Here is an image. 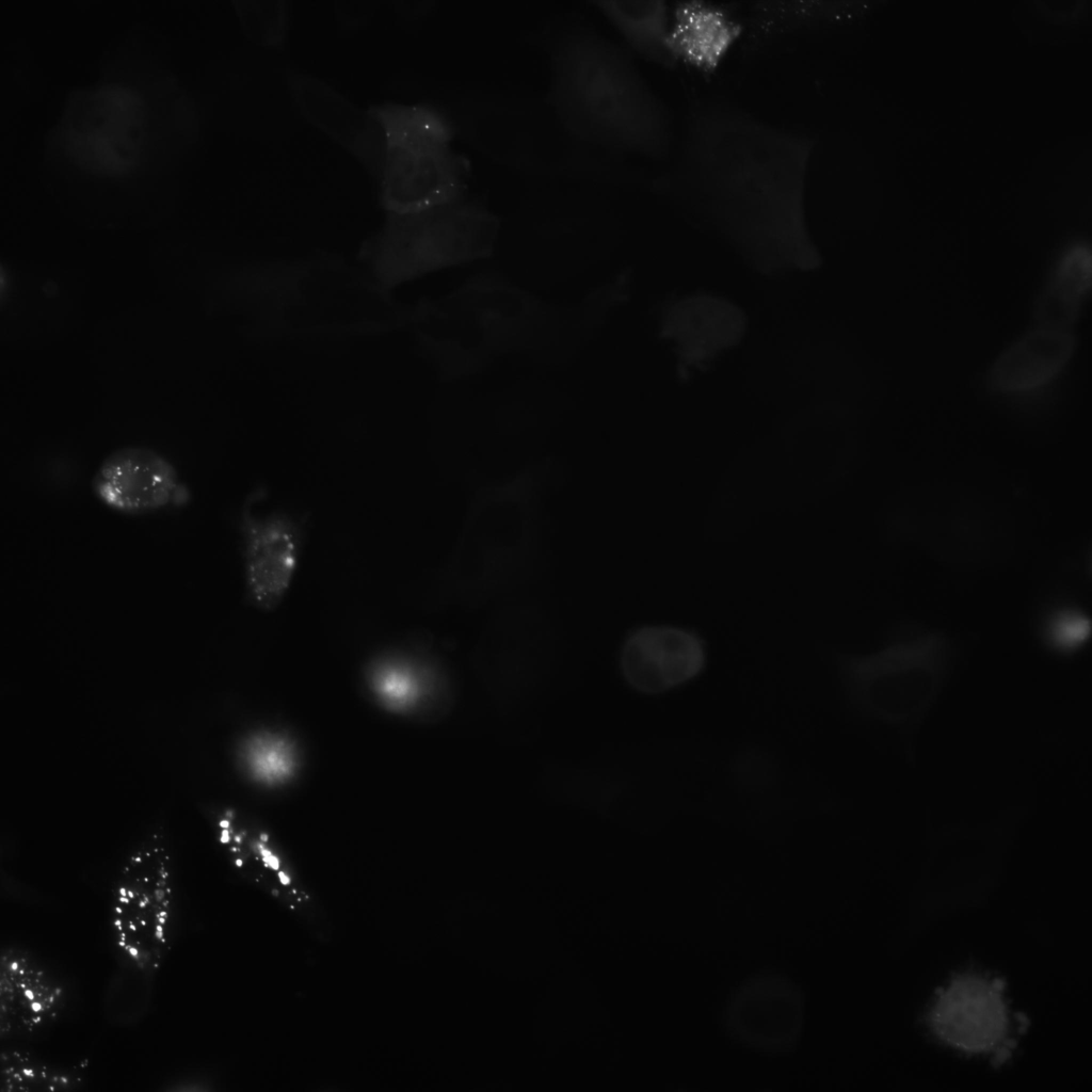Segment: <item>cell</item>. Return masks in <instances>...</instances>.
Wrapping results in <instances>:
<instances>
[{
    "label": "cell",
    "mask_w": 1092,
    "mask_h": 1092,
    "mask_svg": "<svg viewBox=\"0 0 1092 1092\" xmlns=\"http://www.w3.org/2000/svg\"><path fill=\"white\" fill-rule=\"evenodd\" d=\"M1088 633V623L1074 613L1058 615L1049 625V638L1061 648H1073L1080 644Z\"/></svg>",
    "instance_id": "603a6c76"
},
{
    "label": "cell",
    "mask_w": 1092,
    "mask_h": 1092,
    "mask_svg": "<svg viewBox=\"0 0 1092 1092\" xmlns=\"http://www.w3.org/2000/svg\"><path fill=\"white\" fill-rule=\"evenodd\" d=\"M928 1025L944 1043L968 1054L1006 1059L1013 1047L1003 982L976 973L956 976L940 991Z\"/></svg>",
    "instance_id": "52a82bcc"
},
{
    "label": "cell",
    "mask_w": 1092,
    "mask_h": 1092,
    "mask_svg": "<svg viewBox=\"0 0 1092 1092\" xmlns=\"http://www.w3.org/2000/svg\"><path fill=\"white\" fill-rule=\"evenodd\" d=\"M744 331L743 312L730 302L711 295L673 303L663 323V334L675 341L685 368L704 366L720 351L739 342Z\"/></svg>",
    "instance_id": "e0dca14e"
},
{
    "label": "cell",
    "mask_w": 1092,
    "mask_h": 1092,
    "mask_svg": "<svg viewBox=\"0 0 1092 1092\" xmlns=\"http://www.w3.org/2000/svg\"><path fill=\"white\" fill-rule=\"evenodd\" d=\"M743 34V18L721 3L680 0L672 6L669 49L677 63L703 75L718 70Z\"/></svg>",
    "instance_id": "2e32d148"
},
{
    "label": "cell",
    "mask_w": 1092,
    "mask_h": 1092,
    "mask_svg": "<svg viewBox=\"0 0 1092 1092\" xmlns=\"http://www.w3.org/2000/svg\"><path fill=\"white\" fill-rule=\"evenodd\" d=\"M840 2L828 0H768L754 2L743 18L741 39L755 51L790 33L833 23L847 16Z\"/></svg>",
    "instance_id": "d6986e66"
},
{
    "label": "cell",
    "mask_w": 1092,
    "mask_h": 1092,
    "mask_svg": "<svg viewBox=\"0 0 1092 1092\" xmlns=\"http://www.w3.org/2000/svg\"><path fill=\"white\" fill-rule=\"evenodd\" d=\"M0 1083L2 1092L75 1091L84 1086L85 1075L9 1043L1 1051Z\"/></svg>",
    "instance_id": "7402d4cb"
},
{
    "label": "cell",
    "mask_w": 1092,
    "mask_h": 1092,
    "mask_svg": "<svg viewBox=\"0 0 1092 1092\" xmlns=\"http://www.w3.org/2000/svg\"><path fill=\"white\" fill-rule=\"evenodd\" d=\"M289 87L302 115L351 152L376 178L383 155V133L372 111L360 109L311 76H290Z\"/></svg>",
    "instance_id": "9a60e30c"
},
{
    "label": "cell",
    "mask_w": 1092,
    "mask_h": 1092,
    "mask_svg": "<svg viewBox=\"0 0 1092 1092\" xmlns=\"http://www.w3.org/2000/svg\"><path fill=\"white\" fill-rule=\"evenodd\" d=\"M199 809L222 854L241 879L303 918L315 913L310 895L262 832L229 806L206 802Z\"/></svg>",
    "instance_id": "30bf717a"
},
{
    "label": "cell",
    "mask_w": 1092,
    "mask_h": 1092,
    "mask_svg": "<svg viewBox=\"0 0 1092 1092\" xmlns=\"http://www.w3.org/2000/svg\"><path fill=\"white\" fill-rule=\"evenodd\" d=\"M813 140L728 106L691 117L684 179L721 229L762 270L814 268L806 223Z\"/></svg>",
    "instance_id": "6da1fadb"
},
{
    "label": "cell",
    "mask_w": 1092,
    "mask_h": 1092,
    "mask_svg": "<svg viewBox=\"0 0 1092 1092\" xmlns=\"http://www.w3.org/2000/svg\"><path fill=\"white\" fill-rule=\"evenodd\" d=\"M146 109L133 89L110 83L77 90L65 102L55 136L80 170L117 178L138 165L145 139Z\"/></svg>",
    "instance_id": "8992f818"
},
{
    "label": "cell",
    "mask_w": 1092,
    "mask_h": 1092,
    "mask_svg": "<svg viewBox=\"0 0 1092 1092\" xmlns=\"http://www.w3.org/2000/svg\"><path fill=\"white\" fill-rule=\"evenodd\" d=\"M69 997L66 980L39 956L17 944L2 947V1042L26 1040L45 1032L64 1013Z\"/></svg>",
    "instance_id": "7c38bea8"
},
{
    "label": "cell",
    "mask_w": 1092,
    "mask_h": 1092,
    "mask_svg": "<svg viewBox=\"0 0 1092 1092\" xmlns=\"http://www.w3.org/2000/svg\"><path fill=\"white\" fill-rule=\"evenodd\" d=\"M803 1018L801 987L777 973L748 978L732 992L722 1012L724 1029L732 1039L769 1054L788 1051L797 1045Z\"/></svg>",
    "instance_id": "9c48e42d"
},
{
    "label": "cell",
    "mask_w": 1092,
    "mask_h": 1092,
    "mask_svg": "<svg viewBox=\"0 0 1092 1092\" xmlns=\"http://www.w3.org/2000/svg\"><path fill=\"white\" fill-rule=\"evenodd\" d=\"M498 222L485 208L464 198L406 214L387 213L363 255L385 288L487 252Z\"/></svg>",
    "instance_id": "5b68a950"
},
{
    "label": "cell",
    "mask_w": 1092,
    "mask_h": 1092,
    "mask_svg": "<svg viewBox=\"0 0 1092 1092\" xmlns=\"http://www.w3.org/2000/svg\"><path fill=\"white\" fill-rule=\"evenodd\" d=\"M1091 268L1088 246L1076 244L1064 253L1035 301L1037 326L1067 331L1075 323L1090 289Z\"/></svg>",
    "instance_id": "ffe728a7"
},
{
    "label": "cell",
    "mask_w": 1092,
    "mask_h": 1092,
    "mask_svg": "<svg viewBox=\"0 0 1092 1092\" xmlns=\"http://www.w3.org/2000/svg\"><path fill=\"white\" fill-rule=\"evenodd\" d=\"M556 92L567 118L591 138L651 155L668 146L662 103L631 62L595 35H575L563 44Z\"/></svg>",
    "instance_id": "7a4b0ae2"
},
{
    "label": "cell",
    "mask_w": 1092,
    "mask_h": 1092,
    "mask_svg": "<svg viewBox=\"0 0 1092 1092\" xmlns=\"http://www.w3.org/2000/svg\"><path fill=\"white\" fill-rule=\"evenodd\" d=\"M92 489L101 504L127 516L177 508L190 497L174 464L144 446H126L109 453L93 475Z\"/></svg>",
    "instance_id": "8fae6325"
},
{
    "label": "cell",
    "mask_w": 1092,
    "mask_h": 1092,
    "mask_svg": "<svg viewBox=\"0 0 1092 1092\" xmlns=\"http://www.w3.org/2000/svg\"><path fill=\"white\" fill-rule=\"evenodd\" d=\"M245 596L261 610H275L295 578L303 550V527L284 511L259 512L255 499L240 514Z\"/></svg>",
    "instance_id": "ba28073f"
},
{
    "label": "cell",
    "mask_w": 1092,
    "mask_h": 1092,
    "mask_svg": "<svg viewBox=\"0 0 1092 1092\" xmlns=\"http://www.w3.org/2000/svg\"><path fill=\"white\" fill-rule=\"evenodd\" d=\"M1075 338L1069 331L1037 327L1017 339L993 364L991 389L1024 394L1049 383L1073 355Z\"/></svg>",
    "instance_id": "ac0fdd59"
},
{
    "label": "cell",
    "mask_w": 1092,
    "mask_h": 1092,
    "mask_svg": "<svg viewBox=\"0 0 1092 1092\" xmlns=\"http://www.w3.org/2000/svg\"><path fill=\"white\" fill-rule=\"evenodd\" d=\"M702 638L692 630L658 625L638 628L626 639L621 669L636 690L657 694L694 678L705 665Z\"/></svg>",
    "instance_id": "5bb4252c"
},
{
    "label": "cell",
    "mask_w": 1092,
    "mask_h": 1092,
    "mask_svg": "<svg viewBox=\"0 0 1092 1092\" xmlns=\"http://www.w3.org/2000/svg\"><path fill=\"white\" fill-rule=\"evenodd\" d=\"M596 5L639 54L664 67L678 64L668 46L672 6L667 1L612 0Z\"/></svg>",
    "instance_id": "44dd1931"
},
{
    "label": "cell",
    "mask_w": 1092,
    "mask_h": 1092,
    "mask_svg": "<svg viewBox=\"0 0 1092 1092\" xmlns=\"http://www.w3.org/2000/svg\"><path fill=\"white\" fill-rule=\"evenodd\" d=\"M844 684L858 709L883 720H908L922 711L940 685L932 662L892 658L889 653L839 658Z\"/></svg>",
    "instance_id": "4fadbf2b"
},
{
    "label": "cell",
    "mask_w": 1092,
    "mask_h": 1092,
    "mask_svg": "<svg viewBox=\"0 0 1092 1092\" xmlns=\"http://www.w3.org/2000/svg\"><path fill=\"white\" fill-rule=\"evenodd\" d=\"M370 110L383 133L376 180L387 213H414L464 198L467 163L454 150L451 123L440 111L397 102Z\"/></svg>",
    "instance_id": "277c9868"
},
{
    "label": "cell",
    "mask_w": 1092,
    "mask_h": 1092,
    "mask_svg": "<svg viewBox=\"0 0 1092 1092\" xmlns=\"http://www.w3.org/2000/svg\"><path fill=\"white\" fill-rule=\"evenodd\" d=\"M175 909L171 840L165 828L154 823L128 850L115 876L110 924L118 969L108 993L136 989L151 999L155 977L171 948Z\"/></svg>",
    "instance_id": "3957f363"
}]
</instances>
